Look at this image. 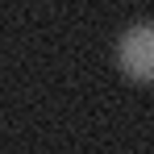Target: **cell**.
<instances>
[{
	"instance_id": "cell-1",
	"label": "cell",
	"mask_w": 154,
	"mask_h": 154,
	"mask_svg": "<svg viewBox=\"0 0 154 154\" xmlns=\"http://www.w3.org/2000/svg\"><path fill=\"white\" fill-rule=\"evenodd\" d=\"M117 58L125 67V75L142 79V83H154V21H137L121 33L117 42Z\"/></svg>"
}]
</instances>
